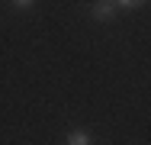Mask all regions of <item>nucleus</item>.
Segmentation results:
<instances>
[{
    "label": "nucleus",
    "instance_id": "1",
    "mask_svg": "<svg viewBox=\"0 0 151 145\" xmlns=\"http://www.w3.org/2000/svg\"><path fill=\"white\" fill-rule=\"evenodd\" d=\"M90 13H93L96 23H109V20H116V0H96Z\"/></svg>",
    "mask_w": 151,
    "mask_h": 145
},
{
    "label": "nucleus",
    "instance_id": "2",
    "mask_svg": "<svg viewBox=\"0 0 151 145\" xmlns=\"http://www.w3.org/2000/svg\"><path fill=\"white\" fill-rule=\"evenodd\" d=\"M68 145H90V136H87L84 129H74V132L68 136Z\"/></svg>",
    "mask_w": 151,
    "mask_h": 145
},
{
    "label": "nucleus",
    "instance_id": "3",
    "mask_svg": "<svg viewBox=\"0 0 151 145\" xmlns=\"http://www.w3.org/2000/svg\"><path fill=\"white\" fill-rule=\"evenodd\" d=\"M119 7H129V10H138V7H145V0H116Z\"/></svg>",
    "mask_w": 151,
    "mask_h": 145
},
{
    "label": "nucleus",
    "instance_id": "4",
    "mask_svg": "<svg viewBox=\"0 0 151 145\" xmlns=\"http://www.w3.org/2000/svg\"><path fill=\"white\" fill-rule=\"evenodd\" d=\"M35 0H13V7H19V10H26V7H32Z\"/></svg>",
    "mask_w": 151,
    "mask_h": 145
}]
</instances>
